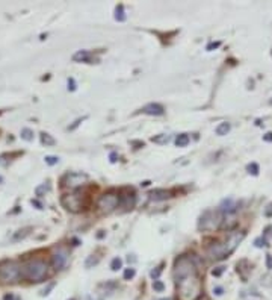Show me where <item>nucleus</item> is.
Returning a JSON list of instances; mask_svg holds the SVG:
<instances>
[{
    "instance_id": "ea45409f",
    "label": "nucleus",
    "mask_w": 272,
    "mask_h": 300,
    "mask_svg": "<svg viewBox=\"0 0 272 300\" xmlns=\"http://www.w3.org/2000/svg\"><path fill=\"white\" fill-rule=\"evenodd\" d=\"M32 205H35L38 209H43V205H41V203L38 202V200H32Z\"/></svg>"
},
{
    "instance_id": "f257e3e1",
    "label": "nucleus",
    "mask_w": 272,
    "mask_h": 300,
    "mask_svg": "<svg viewBox=\"0 0 272 300\" xmlns=\"http://www.w3.org/2000/svg\"><path fill=\"white\" fill-rule=\"evenodd\" d=\"M173 276L177 287L179 300H198L203 293V285L198 277L195 259L189 255H183L176 259Z\"/></svg>"
},
{
    "instance_id": "7c9ffc66",
    "label": "nucleus",
    "mask_w": 272,
    "mask_h": 300,
    "mask_svg": "<svg viewBox=\"0 0 272 300\" xmlns=\"http://www.w3.org/2000/svg\"><path fill=\"white\" fill-rule=\"evenodd\" d=\"M219 46H221V41H215V43H211V44H209V46L206 47V50H209V52H212V50L218 49Z\"/></svg>"
},
{
    "instance_id": "393cba45",
    "label": "nucleus",
    "mask_w": 272,
    "mask_h": 300,
    "mask_svg": "<svg viewBox=\"0 0 272 300\" xmlns=\"http://www.w3.org/2000/svg\"><path fill=\"white\" fill-rule=\"evenodd\" d=\"M135 274H136V271H135V268H125V271H124V279L125 281H130V279H133L135 277Z\"/></svg>"
},
{
    "instance_id": "4c0bfd02",
    "label": "nucleus",
    "mask_w": 272,
    "mask_h": 300,
    "mask_svg": "<svg viewBox=\"0 0 272 300\" xmlns=\"http://www.w3.org/2000/svg\"><path fill=\"white\" fill-rule=\"evenodd\" d=\"M265 217H272V203H269L265 209Z\"/></svg>"
},
{
    "instance_id": "412c9836",
    "label": "nucleus",
    "mask_w": 272,
    "mask_h": 300,
    "mask_svg": "<svg viewBox=\"0 0 272 300\" xmlns=\"http://www.w3.org/2000/svg\"><path fill=\"white\" fill-rule=\"evenodd\" d=\"M170 139H171L170 135H160V136H153V138H151V141L159 143V144H165V143H168Z\"/></svg>"
},
{
    "instance_id": "a211bd4d",
    "label": "nucleus",
    "mask_w": 272,
    "mask_h": 300,
    "mask_svg": "<svg viewBox=\"0 0 272 300\" xmlns=\"http://www.w3.org/2000/svg\"><path fill=\"white\" fill-rule=\"evenodd\" d=\"M41 143H43L44 146H55L56 144V139L52 135L43 132V133H41Z\"/></svg>"
},
{
    "instance_id": "20e7f679",
    "label": "nucleus",
    "mask_w": 272,
    "mask_h": 300,
    "mask_svg": "<svg viewBox=\"0 0 272 300\" xmlns=\"http://www.w3.org/2000/svg\"><path fill=\"white\" fill-rule=\"evenodd\" d=\"M222 222H224V214L219 211V208L218 209H207L200 217L198 229L206 231V232H213L221 226Z\"/></svg>"
},
{
    "instance_id": "58836bf2",
    "label": "nucleus",
    "mask_w": 272,
    "mask_h": 300,
    "mask_svg": "<svg viewBox=\"0 0 272 300\" xmlns=\"http://www.w3.org/2000/svg\"><path fill=\"white\" fill-rule=\"evenodd\" d=\"M263 141H266V143H272V132H268L266 135H263Z\"/></svg>"
},
{
    "instance_id": "e433bc0d",
    "label": "nucleus",
    "mask_w": 272,
    "mask_h": 300,
    "mask_svg": "<svg viewBox=\"0 0 272 300\" xmlns=\"http://www.w3.org/2000/svg\"><path fill=\"white\" fill-rule=\"evenodd\" d=\"M213 294L215 296H222L224 294V288L222 287H215L213 288Z\"/></svg>"
},
{
    "instance_id": "f704fd0d",
    "label": "nucleus",
    "mask_w": 272,
    "mask_h": 300,
    "mask_svg": "<svg viewBox=\"0 0 272 300\" xmlns=\"http://www.w3.org/2000/svg\"><path fill=\"white\" fill-rule=\"evenodd\" d=\"M68 90H70V91H74V90H76V82H74L73 77L68 79Z\"/></svg>"
},
{
    "instance_id": "dca6fc26",
    "label": "nucleus",
    "mask_w": 272,
    "mask_h": 300,
    "mask_svg": "<svg viewBox=\"0 0 272 300\" xmlns=\"http://www.w3.org/2000/svg\"><path fill=\"white\" fill-rule=\"evenodd\" d=\"M29 232H30V228H25V229H20V231H17V232L14 233V236H12V241L15 243V241H20V239L26 238V236L29 235Z\"/></svg>"
},
{
    "instance_id": "423d86ee",
    "label": "nucleus",
    "mask_w": 272,
    "mask_h": 300,
    "mask_svg": "<svg viewBox=\"0 0 272 300\" xmlns=\"http://www.w3.org/2000/svg\"><path fill=\"white\" fill-rule=\"evenodd\" d=\"M62 205L64 208H67L71 212H80L82 209H85V203H83V197L80 194V191H74L71 194H65L62 197Z\"/></svg>"
},
{
    "instance_id": "c03bdc74",
    "label": "nucleus",
    "mask_w": 272,
    "mask_h": 300,
    "mask_svg": "<svg viewBox=\"0 0 272 300\" xmlns=\"http://www.w3.org/2000/svg\"><path fill=\"white\" fill-rule=\"evenodd\" d=\"M2 182H3V177H2V176H0V184H2Z\"/></svg>"
},
{
    "instance_id": "39448f33",
    "label": "nucleus",
    "mask_w": 272,
    "mask_h": 300,
    "mask_svg": "<svg viewBox=\"0 0 272 300\" xmlns=\"http://www.w3.org/2000/svg\"><path fill=\"white\" fill-rule=\"evenodd\" d=\"M22 266L15 261H6L0 264V281L3 284H12L17 282L22 276Z\"/></svg>"
},
{
    "instance_id": "1a4fd4ad",
    "label": "nucleus",
    "mask_w": 272,
    "mask_h": 300,
    "mask_svg": "<svg viewBox=\"0 0 272 300\" xmlns=\"http://www.w3.org/2000/svg\"><path fill=\"white\" fill-rule=\"evenodd\" d=\"M88 181V176L87 174H82V173H70L64 177V187H70V188H77L82 184H85Z\"/></svg>"
},
{
    "instance_id": "0eeeda50",
    "label": "nucleus",
    "mask_w": 272,
    "mask_h": 300,
    "mask_svg": "<svg viewBox=\"0 0 272 300\" xmlns=\"http://www.w3.org/2000/svg\"><path fill=\"white\" fill-rule=\"evenodd\" d=\"M97 206L103 212L115 211L120 206V194H117V193H104L103 196H100Z\"/></svg>"
},
{
    "instance_id": "49530a36",
    "label": "nucleus",
    "mask_w": 272,
    "mask_h": 300,
    "mask_svg": "<svg viewBox=\"0 0 272 300\" xmlns=\"http://www.w3.org/2000/svg\"><path fill=\"white\" fill-rule=\"evenodd\" d=\"M269 105H272V99H271V100H269Z\"/></svg>"
},
{
    "instance_id": "ddd939ff",
    "label": "nucleus",
    "mask_w": 272,
    "mask_h": 300,
    "mask_svg": "<svg viewBox=\"0 0 272 300\" xmlns=\"http://www.w3.org/2000/svg\"><path fill=\"white\" fill-rule=\"evenodd\" d=\"M150 200H153V202H162V200H166V199H170L171 194L170 191H166V190H154L149 194Z\"/></svg>"
},
{
    "instance_id": "b1692460",
    "label": "nucleus",
    "mask_w": 272,
    "mask_h": 300,
    "mask_svg": "<svg viewBox=\"0 0 272 300\" xmlns=\"http://www.w3.org/2000/svg\"><path fill=\"white\" fill-rule=\"evenodd\" d=\"M121 266H122V261H121V259H120V258H114V259H112V263H111V270L117 271V270L121 268Z\"/></svg>"
},
{
    "instance_id": "9b49d317",
    "label": "nucleus",
    "mask_w": 272,
    "mask_h": 300,
    "mask_svg": "<svg viewBox=\"0 0 272 300\" xmlns=\"http://www.w3.org/2000/svg\"><path fill=\"white\" fill-rule=\"evenodd\" d=\"M219 211L224 214V215H228V214H233L238 211V203L235 202L233 199H225L222 200V203L219 206Z\"/></svg>"
},
{
    "instance_id": "2f4dec72",
    "label": "nucleus",
    "mask_w": 272,
    "mask_h": 300,
    "mask_svg": "<svg viewBox=\"0 0 272 300\" xmlns=\"http://www.w3.org/2000/svg\"><path fill=\"white\" fill-rule=\"evenodd\" d=\"M53 287H55V282H50V284H49V285H47V287H46L43 291H41V296H47V294H49V291H50Z\"/></svg>"
},
{
    "instance_id": "aec40b11",
    "label": "nucleus",
    "mask_w": 272,
    "mask_h": 300,
    "mask_svg": "<svg viewBox=\"0 0 272 300\" xmlns=\"http://www.w3.org/2000/svg\"><path fill=\"white\" fill-rule=\"evenodd\" d=\"M22 138L25 141H33V131H30L28 128L22 129Z\"/></svg>"
},
{
    "instance_id": "473e14b6",
    "label": "nucleus",
    "mask_w": 272,
    "mask_h": 300,
    "mask_svg": "<svg viewBox=\"0 0 272 300\" xmlns=\"http://www.w3.org/2000/svg\"><path fill=\"white\" fill-rule=\"evenodd\" d=\"M83 120H87V117H83V118H79V120H76V122H74V125L68 128V131H74V129H76V128H77V126H79V125L82 123V122H83Z\"/></svg>"
},
{
    "instance_id": "4be33fe9",
    "label": "nucleus",
    "mask_w": 272,
    "mask_h": 300,
    "mask_svg": "<svg viewBox=\"0 0 272 300\" xmlns=\"http://www.w3.org/2000/svg\"><path fill=\"white\" fill-rule=\"evenodd\" d=\"M246 171L249 174H253V176H257L259 174V166L256 163H251V164L246 166Z\"/></svg>"
},
{
    "instance_id": "a18cd8bd",
    "label": "nucleus",
    "mask_w": 272,
    "mask_h": 300,
    "mask_svg": "<svg viewBox=\"0 0 272 300\" xmlns=\"http://www.w3.org/2000/svg\"><path fill=\"white\" fill-rule=\"evenodd\" d=\"M157 300H171V299H157Z\"/></svg>"
},
{
    "instance_id": "6ab92c4d",
    "label": "nucleus",
    "mask_w": 272,
    "mask_h": 300,
    "mask_svg": "<svg viewBox=\"0 0 272 300\" xmlns=\"http://www.w3.org/2000/svg\"><path fill=\"white\" fill-rule=\"evenodd\" d=\"M125 12H124V6L122 5H118L117 8H115V20L117 22H120V23H122V22H125Z\"/></svg>"
},
{
    "instance_id": "c85d7f7f",
    "label": "nucleus",
    "mask_w": 272,
    "mask_h": 300,
    "mask_svg": "<svg viewBox=\"0 0 272 300\" xmlns=\"http://www.w3.org/2000/svg\"><path fill=\"white\" fill-rule=\"evenodd\" d=\"M254 243H256V247H266V246H268V241H266L263 236H262V238H257Z\"/></svg>"
},
{
    "instance_id": "6e6552de",
    "label": "nucleus",
    "mask_w": 272,
    "mask_h": 300,
    "mask_svg": "<svg viewBox=\"0 0 272 300\" xmlns=\"http://www.w3.org/2000/svg\"><path fill=\"white\" fill-rule=\"evenodd\" d=\"M68 259H70L68 250H67L65 247L60 246V247L55 249L53 255H52V264H53V267H55L56 270H62V268L67 266Z\"/></svg>"
},
{
    "instance_id": "f03ea898",
    "label": "nucleus",
    "mask_w": 272,
    "mask_h": 300,
    "mask_svg": "<svg viewBox=\"0 0 272 300\" xmlns=\"http://www.w3.org/2000/svg\"><path fill=\"white\" fill-rule=\"evenodd\" d=\"M243 236H245L243 232H233V233H230L228 238H225L224 241L212 243L207 247V256L211 259H215V261H221V259L228 258L236 250V247L243 239Z\"/></svg>"
},
{
    "instance_id": "cd10ccee",
    "label": "nucleus",
    "mask_w": 272,
    "mask_h": 300,
    "mask_svg": "<svg viewBox=\"0 0 272 300\" xmlns=\"http://www.w3.org/2000/svg\"><path fill=\"white\" fill-rule=\"evenodd\" d=\"M153 288H154V291L162 293V291L165 290V285H163V282H160L159 279H157V281H154V282H153Z\"/></svg>"
},
{
    "instance_id": "5701e85b",
    "label": "nucleus",
    "mask_w": 272,
    "mask_h": 300,
    "mask_svg": "<svg viewBox=\"0 0 272 300\" xmlns=\"http://www.w3.org/2000/svg\"><path fill=\"white\" fill-rule=\"evenodd\" d=\"M97 264H98V258L92 255V256H90V258L87 259L85 267H87V268H92V267H94V266H97Z\"/></svg>"
},
{
    "instance_id": "9d476101",
    "label": "nucleus",
    "mask_w": 272,
    "mask_h": 300,
    "mask_svg": "<svg viewBox=\"0 0 272 300\" xmlns=\"http://www.w3.org/2000/svg\"><path fill=\"white\" fill-rule=\"evenodd\" d=\"M136 203V196L133 193H122L120 194V206L124 209H132Z\"/></svg>"
},
{
    "instance_id": "7ed1b4c3",
    "label": "nucleus",
    "mask_w": 272,
    "mask_h": 300,
    "mask_svg": "<svg viewBox=\"0 0 272 300\" xmlns=\"http://www.w3.org/2000/svg\"><path fill=\"white\" fill-rule=\"evenodd\" d=\"M50 274L49 264L44 259H29V261L23 266L22 268V276L28 279L29 282H43L46 281V277Z\"/></svg>"
},
{
    "instance_id": "72a5a7b5",
    "label": "nucleus",
    "mask_w": 272,
    "mask_h": 300,
    "mask_svg": "<svg viewBox=\"0 0 272 300\" xmlns=\"http://www.w3.org/2000/svg\"><path fill=\"white\" fill-rule=\"evenodd\" d=\"M160 273H162V268H156V270L151 271V277L154 279V281H157L159 276H160Z\"/></svg>"
},
{
    "instance_id": "2eb2a0df",
    "label": "nucleus",
    "mask_w": 272,
    "mask_h": 300,
    "mask_svg": "<svg viewBox=\"0 0 272 300\" xmlns=\"http://www.w3.org/2000/svg\"><path fill=\"white\" fill-rule=\"evenodd\" d=\"M189 141H191L189 135L180 133V135H177V138H176V146H177V147H186L187 144H189Z\"/></svg>"
},
{
    "instance_id": "f3484780",
    "label": "nucleus",
    "mask_w": 272,
    "mask_h": 300,
    "mask_svg": "<svg viewBox=\"0 0 272 300\" xmlns=\"http://www.w3.org/2000/svg\"><path fill=\"white\" fill-rule=\"evenodd\" d=\"M230 129H232V125L230 123H221V125H218V128H216V135H219V136H224V135H227L228 132H230Z\"/></svg>"
},
{
    "instance_id": "bb28decb",
    "label": "nucleus",
    "mask_w": 272,
    "mask_h": 300,
    "mask_svg": "<svg viewBox=\"0 0 272 300\" xmlns=\"http://www.w3.org/2000/svg\"><path fill=\"white\" fill-rule=\"evenodd\" d=\"M46 191H49V185L43 184L41 187H38V188H36V191H35V193H36V196H38V197H43V194H44Z\"/></svg>"
},
{
    "instance_id": "c9c22d12",
    "label": "nucleus",
    "mask_w": 272,
    "mask_h": 300,
    "mask_svg": "<svg viewBox=\"0 0 272 300\" xmlns=\"http://www.w3.org/2000/svg\"><path fill=\"white\" fill-rule=\"evenodd\" d=\"M266 267L272 270V255H266Z\"/></svg>"
},
{
    "instance_id": "f8f14e48",
    "label": "nucleus",
    "mask_w": 272,
    "mask_h": 300,
    "mask_svg": "<svg viewBox=\"0 0 272 300\" xmlns=\"http://www.w3.org/2000/svg\"><path fill=\"white\" fill-rule=\"evenodd\" d=\"M141 111L147 115H157V117L165 114V108L159 103H149V105H145Z\"/></svg>"
},
{
    "instance_id": "a878e982",
    "label": "nucleus",
    "mask_w": 272,
    "mask_h": 300,
    "mask_svg": "<svg viewBox=\"0 0 272 300\" xmlns=\"http://www.w3.org/2000/svg\"><path fill=\"white\" fill-rule=\"evenodd\" d=\"M44 161H46V164H49V166H56V164L59 163V158H58V156H46Z\"/></svg>"
},
{
    "instance_id": "a19ab883",
    "label": "nucleus",
    "mask_w": 272,
    "mask_h": 300,
    "mask_svg": "<svg viewBox=\"0 0 272 300\" xmlns=\"http://www.w3.org/2000/svg\"><path fill=\"white\" fill-rule=\"evenodd\" d=\"M3 300H17V299H15L14 294H6V296L3 297Z\"/></svg>"
},
{
    "instance_id": "37998d69",
    "label": "nucleus",
    "mask_w": 272,
    "mask_h": 300,
    "mask_svg": "<svg viewBox=\"0 0 272 300\" xmlns=\"http://www.w3.org/2000/svg\"><path fill=\"white\" fill-rule=\"evenodd\" d=\"M149 185H150V182H149V181H145V182H142V184H141V187H149Z\"/></svg>"
},
{
    "instance_id": "c756f323",
    "label": "nucleus",
    "mask_w": 272,
    "mask_h": 300,
    "mask_svg": "<svg viewBox=\"0 0 272 300\" xmlns=\"http://www.w3.org/2000/svg\"><path fill=\"white\" fill-rule=\"evenodd\" d=\"M224 271H225V267H216V268L212 270V274H213L215 277H219Z\"/></svg>"
},
{
    "instance_id": "79ce46f5",
    "label": "nucleus",
    "mask_w": 272,
    "mask_h": 300,
    "mask_svg": "<svg viewBox=\"0 0 272 300\" xmlns=\"http://www.w3.org/2000/svg\"><path fill=\"white\" fill-rule=\"evenodd\" d=\"M111 163H117V153H111Z\"/></svg>"
},
{
    "instance_id": "4468645a",
    "label": "nucleus",
    "mask_w": 272,
    "mask_h": 300,
    "mask_svg": "<svg viewBox=\"0 0 272 300\" xmlns=\"http://www.w3.org/2000/svg\"><path fill=\"white\" fill-rule=\"evenodd\" d=\"M73 61L74 63H91L92 56L88 50H79L73 55Z\"/></svg>"
}]
</instances>
